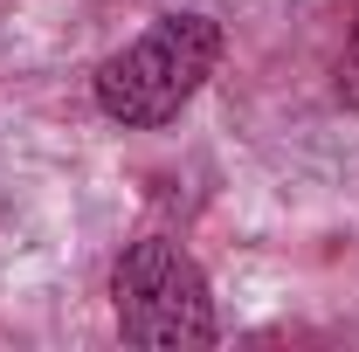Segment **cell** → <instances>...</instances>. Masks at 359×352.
Wrapping results in <instances>:
<instances>
[{
    "label": "cell",
    "mask_w": 359,
    "mask_h": 352,
    "mask_svg": "<svg viewBox=\"0 0 359 352\" xmlns=\"http://www.w3.org/2000/svg\"><path fill=\"white\" fill-rule=\"evenodd\" d=\"M215 62H222V28L208 14H166L97 69V104L125 132H152L201 97Z\"/></svg>",
    "instance_id": "6da1fadb"
},
{
    "label": "cell",
    "mask_w": 359,
    "mask_h": 352,
    "mask_svg": "<svg viewBox=\"0 0 359 352\" xmlns=\"http://www.w3.org/2000/svg\"><path fill=\"white\" fill-rule=\"evenodd\" d=\"M111 304H118V332L145 352H194L215 346V297H208V276L201 263L166 242V235H145L132 242L118 269H111Z\"/></svg>",
    "instance_id": "7a4b0ae2"
},
{
    "label": "cell",
    "mask_w": 359,
    "mask_h": 352,
    "mask_svg": "<svg viewBox=\"0 0 359 352\" xmlns=\"http://www.w3.org/2000/svg\"><path fill=\"white\" fill-rule=\"evenodd\" d=\"M339 97H346V104H359V42L346 48V62H339Z\"/></svg>",
    "instance_id": "3957f363"
}]
</instances>
